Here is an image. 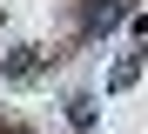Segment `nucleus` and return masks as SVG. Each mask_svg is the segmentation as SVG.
Instances as JSON below:
<instances>
[{"label":"nucleus","instance_id":"obj_1","mask_svg":"<svg viewBox=\"0 0 148 134\" xmlns=\"http://www.w3.org/2000/svg\"><path fill=\"white\" fill-rule=\"evenodd\" d=\"M121 14H128V7H121V0H94V7H88V27H114Z\"/></svg>","mask_w":148,"mask_h":134}]
</instances>
